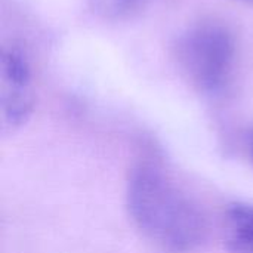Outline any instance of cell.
Listing matches in <instances>:
<instances>
[{
    "label": "cell",
    "instance_id": "1",
    "mask_svg": "<svg viewBox=\"0 0 253 253\" xmlns=\"http://www.w3.org/2000/svg\"><path fill=\"white\" fill-rule=\"evenodd\" d=\"M126 199L135 225L160 249L190 253L205 240L202 211L157 163L144 162L132 170Z\"/></svg>",
    "mask_w": 253,
    "mask_h": 253
},
{
    "label": "cell",
    "instance_id": "2",
    "mask_svg": "<svg viewBox=\"0 0 253 253\" xmlns=\"http://www.w3.org/2000/svg\"><path fill=\"white\" fill-rule=\"evenodd\" d=\"M175 58L194 87L216 95L234 79L239 58L237 40L228 25L203 19L181 33L175 44Z\"/></svg>",
    "mask_w": 253,
    "mask_h": 253
},
{
    "label": "cell",
    "instance_id": "3",
    "mask_svg": "<svg viewBox=\"0 0 253 253\" xmlns=\"http://www.w3.org/2000/svg\"><path fill=\"white\" fill-rule=\"evenodd\" d=\"M1 119L6 129L24 126L34 108L33 71L25 49L10 42L1 49Z\"/></svg>",
    "mask_w": 253,
    "mask_h": 253
},
{
    "label": "cell",
    "instance_id": "4",
    "mask_svg": "<svg viewBox=\"0 0 253 253\" xmlns=\"http://www.w3.org/2000/svg\"><path fill=\"white\" fill-rule=\"evenodd\" d=\"M225 243L231 253H253V203H234L228 208Z\"/></svg>",
    "mask_w": 253,
    "mask_h": 253
},
{
    "label": "cell",
    "instance_id": "5",
    "mask_svg": "<svg viewBox=\"0 0 253 253\" xmlns=\"http://www.w3.org/2000/svg\"><path fill=\"white\" fill-rule=\"evenodd\" d=\"M150 0H87L90 10L102 19L122 21L139 13Z\"/></svg>",
    "mask_w": 253,
    "mask_h": 253
},
{
    "label": "cell",
    "instance_id": "6",
    "mask_svg": "<svg viewBox=\"0 0 253 253\" xmlns=\"http://www.w3.org/2000/svg\"><path fill=\"white\" fill-rule=\"evenodd\" d=\"M246 147H248L249 156L253 162V129L248 130V133H246Z\"/></svg>",
    "mask_w": 253,
    "mask_h": 253
},
{
    "label": "cell",
    "instance_id": "7",
    "mask_svg": "<svg viewBox=\"0 0 253 253\" xmlns=\"http://www.w3.org/2000/svg\"><path fill=\"white\" fill-rule=\"evenodd\" d=\"M239 1H243V3H248V4H252L253 6V0H239Z\"/></svg>",
    "mask_w": 253,
    "mask_h": 253
}]
</instances>
